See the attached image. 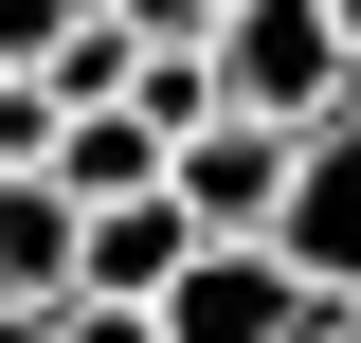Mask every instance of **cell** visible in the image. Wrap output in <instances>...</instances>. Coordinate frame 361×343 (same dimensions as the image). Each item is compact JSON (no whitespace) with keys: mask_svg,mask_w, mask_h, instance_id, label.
Segmentation results:
<instances>
[{"mask_svg":"<svg viewBox=\"0 0 361 343\" xmlns=\"http://www.w3.org/2000/svg\"><path fill=\"white\" fill-rule=\"evenodd\" d=\"M90 289V199L54 163H0V307H73Z\"/></svg>","mask_w":361,"mask_h":343,"instance_id":"obj_5","label":"cell"},{"mask_svg":"<svg viewBox=\"0 0 361 343\" xmlns=\"http://www.w3.org/2000/svg\"><path fill=\"white\" fill-rule=\"evenodd\" d=\"M325 18H343V54H361V0H325Z\"/></svg>","mask_w":361,"mask_h":343,"instance_id":"obj_11","label":"cell"},{"mask_svg":"<svg viewBox=\"0 0 361 343\" xmlns=\"http://www.w3.org/2000/svg\"><path fill=\"white\" fill-rule=\"evenodd\" d=\"M54 343H163V307H109V289H73V307H54Z\"/></svg>","mask_w":361,"mask_h":343,"instance_id":"obj_9","label":"cell"},{"mask_svg":"<svg viewBox=\"0 0 361 343\" xmlns=\"http://www.w3.org/2000/svg\"><path fill=\"white\" fill-rule=\"evenodd\" d=\"M0 90H18V73H0Z\"/></svg>","mask_w":361,"mask_h":343,"instance_id":"obj_13","label":"cell"},{"mask_svg":"<svg viewBox=\"0 0 361 343\" xmlns=\"http://www.w3.org/2000/svg\"><path fill=\"white\" fill-rule=\"evenodd\" d=\"M271 253L307 271L325 307H361V90L307 127V163H289V217H271Z\"/></svg>","mask_w":361,"mask_h":343,"instance_id":"obj_3","label":"cell"},{"mask_svg":"<svg viewBox=\"0 0 361 343\" xmlns=\"http://www.w3.org/2000/svg\"><path fill=\"white\" fill-rule=\"evenodd\" d=\"M90 18H109V0H0V73H54Z\"/></svg>","mask_w":361,"mask_h":343,"instance_id":"obj_7","label":"cell"},{"mask_svg":"<svg viewBox=\"0 0 361 343\" xmlns=\"http://www.w3.org/2000/svg\"><path fill=\"white\" fill-rule=\"evenodd\" d=\"M325 325H343V307L271 253V235H217V253L163 289V343H325Z\"/></svg>","mask_w":361,"mask_h":343,"instance_id":"obj_2","label":"cell"},{"mask_svg":"<svg viewBox=\"0 0 361 343\" xmlns=\"http://www.w3.org/2000/svg\"><path fill=\"white\" fill-rule=\"evenodd\" d=\"M343 90H361V54H343L325 0H235V18H217V109H253V127H325Z\"/></svg>","mask_w":361,"mask_h":343,"instance_id":"obj_1","label":"cell"},{"mask_svg":"<svg viewBox=\"0 0 361 343\" xmlns=\"http://www.w3.org/2000/svg\"><path fill=\"white\" fill-rule=\"evenodd\" d=\"M0 343H54V307H0Z\"/></svg>","mask_w":361,"mask_h":343,"instance_id":"obj_10","label":"cell"},{"mask_svg":"<svg viewBox=\"0 0 361 343\" xmlns=\"http://www.w3.org/2000/svg\"><path fill=\"white\" fill-rule=\"evenodd\" d=\"M325 343H361V307H343V325H325Z\"/></svg>","mask_w":361,"mask_h":343,"instance_id":"obj_12","label":"cell"},{"mask_svg":"<svg viewBox=\"0 0 361 343\" xmlns=\"http://www.w3.org/2000/svg\"><path fill=\"white\" fill-rule=\"evenodd\" d=\"M289 163H307V127L217 109V127L180 145V217H199V235H271V217H289Z\"/></svg>","mask_w":361,"mask_h":343,"instance_id":"obj_4","label":"cell"},{"mask_svg":"<svg viewBox=\"0 0 361 343\" xmlns=\"http://www.w3.org/2000/svg\"><path fill=\"white\" fill-rule=\"evenodd\" d=\"M109 18H127L145 54H217V18H235V0H109Z\"/></svg>","mask_w":361,"mask_h":343,"instance_id":"obj_8","label":"cell"},{"mask_svg":"<svg viewBox=\"0 0 361 343\" xmlns=\"http://www.w3.org/2000/svg\"><path fill=\"white\" fill-rule=\"evenodd\" d=\"M54 181L109 217V199H163V181H180V145L145 127V109H73V127H54Z\"/></svg>","mask_w":361,"mask_h":343,"instance_id":"obj_6","label":"cell"}]
</instances>
